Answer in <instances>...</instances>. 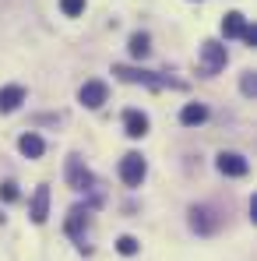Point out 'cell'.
Wrapping results in <instances>:
<instances>
[{"label":"cell","instance_id":"obj_6","mask_svg":"<svg viewBox=\"0 0 257 261\" xmlns=\"http://www.w3.org/2000/svg\"><path fill=\"white\" fill-rule=\"evenodd\" d=\"M190 226H194L197 233H215V229H218V219H215V212L208 205H194V208H190Z\"/></svg>","mask_w":257,"mask_h":261},{"label":"cell","instance_id":"obj_19","mask_svg":"<svg viewBox=\"0 0 257 261\" xmlns=\"http://www.w3.org/2000/svg\"><path fill=\"white\" fill-rule=\"evenodd\" d=\"M240 39H243V43H247V46H257V32H254V29H250V25H247V32H243Z\"/></svg>","mask_w":257,"mask_h":261},{"label":"cell","instance_id":"obj_13","mask_svg":"<svg viewBox=\"0 0 257 261\" xmlns=\"http://www.w3.org/2000/svg\"><path fill=\"white\" fill-rule=\"evenodd\" d=\"M18 148H21V155H28V159H39V155L46 152V145H43V138H39V134H21Z\"/></svg>","mask_w":257,"mask_h":261},{"label":"cell","instance_id":"obj_10","mask_svg":"<svg viewBox=\"0 0 257 261\" xmlns=\"http://www.w3.org/2000/svg\"><path fill=\"white\" fill-rule=\"evenodd\" d=\"M124 127H127L130 138H145V134H148V117H145L141 110H127V113H124Z\"/></svg>","mask_w":257,"mask_h":261},{"label":"cell","instance_id":"obj_11","mask_svg":"<svg viewBox=\"0 0 257 261\" xmlns=\"http://www.w3.org/2000/svg\"><path fill=\"white\" fill-rule=\"evenodd\" d=\"M243 32H247V18H243L240 11H229L225 21H222V36H225V39H240Z\"/></svg>","mask_w":257,"mask_h":261},{"label":"cell","instance_id":"obj_2","mask_svg":"<svg viewBox=\"0 0 257 261\" xmlns=\"http://www.w3.org/2000/svg\"><path fill=\"white\" fill-rule=\"evenodd\" d=\"M225 60H229V57H225V46L222 43L208 39V43L201 46V60H197V64H201V74H218V71L225 67Z\"/></svg>","mask_w":257,"mask_h":261},{"label":"cell","instance_id":"obj_7","mask_svg":"<svg viewBox=\"0 0 257 261\" xmlns=\"http://www.w3.org/2000/svg\"><path fill=\"white\" fill-rule=\"evenodd\" d=\"M25 102V88L21 85H4L0 88V113H14Z\"/></svg>","mask_w":257,"mask_h":261},{"label":"cell","instance_id":"obj_3","mask_svg":"<svg viewBox=\"0 0 257 261\" xmlns=\"http://www.w3.org/2000/svg\"><path fill=\"white\" fill-rule=\"evenodd\" d=\"M148 173V166H145V159L137 155V152H127L124 159H120V180L127 184V187H137L141 180Z\"/></svg>","mask_w":257,"mask_h":261},{"label":"cell","instance_id":"obj_9","mask_svg":"<svg viewBox=\"0 0 257 261\" xmlns=\"http://www.w3.org/2000/svg\"><path fill=\"white\" fill-rule=\"evenodd\" d=\"M67 180H71V187H78V191H85L88 184H92V176H88V170L81 166V159H78V155H71V159H67Z\"/></svg>","mask_w":257,"mask_h":261},{"label":"cell","instance_id":"obj_4","mask_svg":"<svg viewBox=\"0 0 257 261\" xmlns=\"http://www.w3.org/2000/svg\"><path fill=\"white\" fill-rule=\"evenodd\" d=\"M215 166H218L222 176H247V170H250V163H247L240 152H222Z\"/></svg>","mask_w":257,"mask_h":261},{"label":"cell","instance_id":"obj_15","mask_svg":"<svg viewBox=\"0 0 257 261\" xmlns=\"http://www.w3.org/2000/svg\"><path fill=\"white\" fill-rule=\"evenodd\" d=\"M148 49H152V46H148V36H145V32H134V36H130V57L141 60V57H148Z\"/></svg>","mask_w":257,"mask_h":261},{"label":"cell","instance_id":"obj_5","mask_svg":"<svg viewBox=\"0 0 257 261\" xmlns=\"http://www.w3.org/2000/svg\"><path fill=\"white\" fill-rule=\"evenodd\" d=\"M106 95H109L106 82H85V85H81V92H78V99L85 102L88 110H99V106L106 102Z\"/></svg>","mask_w":257,"mask_h":261},{"label":"cell","instance_id":"obj_1","mask_svg":"<svg viewBox=\"0 0 257 261\" xmlns=\"http://www.w3.org/2000/svg\"><path fill=\"white\" fill-rule=\"evenodd\" d=\"M113 74L127 85H148V88H183V82H176L169 74H155V71H141V67H127V64H117Z\"/></svg>","mask_w":257,"mask_h":261},{"label":"cell","instance_id":"obj_18","mask_svg":"<svg viewBox=\"0 0 257 261\" xmlns=\"http://www.w3.org/2000/svg\"><path fill=\"white\" fill-rule=\"evenodd\" d=\"M0 198H4V201H18V184H14V180L0 184Z\"/></svg>","mask_w":257,"mask_h":261},{"label":"cell","instance_id":"obj_14","mask_svg":"<svg viewBox=\"0 0 257 261\" xmlns=\"http://www.w3.org/2000/svg\"><path fill=\"white\" fill-rule=\"evenodd\" d=\"M85 208H71V219H67V233L74 237V240H81V226H85Z\"/></svg>","mask_w":257,"mask_h":261},{"label":"cell","instance_id":"obj_8","mask_svg":"<svg viewBox=\"0 0 257 261\" xmlns=\"http://www.w3.org/2000/svg\"><path fill=\"white\" fill-rule=\"evenodd\" d=\"M46 216H49V187L39 184V187H36V198H32V222L43 226Z\"/></svg>","mask_w":257,"mask_h":261},{"label":"cell","instance_id":"obj_12","mask_svg":"<svg viewBox=\"0 0 257 261\" xmlns=\"http://www.w3.org/2000/svg\"><path fill=\"white\" fill-rule=\"evenodd\" d=\"M180 120H183L187 127H197V124H205V120H208V110H205L201 102H187V106H183V113H180Z\"/></svg>","mask_w":257,"mask_h":261},{"label":"cell","instance_id":"obj_17","mask_svg":"<svg viewBox=\"0 0 257 261\" xmlns=\"http://www.w3.org/2000/svg\"><path fill=\"white\" fill-rule=\"evenodd\" d=\"M117 251H120V254H137V240H134V237H120V240H117Z\"/></svg>","mask_w":257,"mask_h":261},{"label":"cell","instance_id":"obj_16","mask_svg":"<svg viewBox=\"0 0 257 261\" xmlns=\"http://www.w3.org/2000/svg\"><path fill=\"white\" fill-rule=\"evenodd\" d=\"M60 11H64L67 18H74V14L85 11V0H60Z\"/></svg>","mask_w":257,"mask_h":261}]
</instances>
